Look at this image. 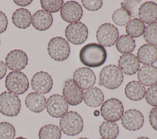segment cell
<instances>
[{
  "mask_svg": "<svg viewBox=\"0 0 157 139\" xmlns=\"http://www.w3.org/2000/svg\"><path fill=\"white\" fill-rule=\"evenodd\" d=\"M33 2L32 0H14L13 2L17 6L25 7L29 6Z\"/></svg>",
  "mask_w": 157,
  "mask_h": 139,
  "instance_id": "cell-40",
  "label": "cell"
},
{
  "mask_svg": "<svg viewBox=\"0 0 157 139\" xmlns=\"http://www.w3.org/2000/svg\"><path fill=\"white\" fill-rule=\"evenodd\" d=\"M145 100L152 107H157V83L150 86L145 92Z\"/></svg>",
  "mask_w": 157,
  "mask_h": 139,
  "instance_id": "cell-35",
  "label": "cell"
},
{
  "mask_svg": "<svg viewBox=\"0 0 157 139\" xmlns=\"http://www.w3.org/2000/svg\"><path fill=\"white\" fill-rule=\"evenodd\" d=\"M96 80L95 73L88 67L78 68L73 74V80L82 90L92 88L96 83Z\"/></svg>",
  "mask_w": 157,
  "mask_h": 139,
  "instance_id": "cell-15",
  "label": "cell"
},
{
  "mask_svg": "<svg viewBox=\"0 0 157 139\" xmlns=\"http://www.w3.org/2000/svg\"><path fill=\"white\" fill-rule=\"evenodd\" d=\"M83 99L87 106L94 108L102 104L104 99V96L99 88L92 87L85 91Z\"/></svg>",
  "mask_w": 157,
  "mask_h": 139,
  "instance_id": "cell-25",
  "label": "cell"
},
{
  "mask_svg": "<svg viewBox=\"0 0 157 139\" xmlns=\"http://www.w3.org/2000/svg\"><path fill=\"white\" fill-rule=\"evenodd\" d=\"M136 139H150V138H148L147 137H139V138H137Z\"/></svg>",
  "mask_w": 157,
  "mask_h": 139,
  "instance_id": "cell-41",
  "label": "cell"
},
{
  "mask_svg": "<svg viewBox=\"0 0 157 139\" xmlns=\"http://www.w3.org/2000/svg\"><path fill=\"white\" fill-rule=\"evenodd\" d=\"M46 109L50 116L58 118L67 112L68 103L63 96L55 94L48 98L46 103Z\"/></svg>",
  "mask_w": 157,
  "mask_h": 139,
  "instance_id": "cell-10",
  "label": "cell"
},
{
  "mask_svg": "<svg viewBox=\"0 0 157 139\" xmlns=\"http://www.w3.org/2000/svg\"><path fill=\"white\" fill-rule=\"evenodd\" d=\"M53 21L52 13L44 10H38L33 15L31 23L37 31H44L49 29Z\"/></svg>",
  "mask_w": 157,
  "mask_h": 139,
  "instance_id": "cell-18",
  "label": "cell"
},
{
  "mask_svg": "<svg viewBox=\"0 0 157 139\" xmlns=\"http://www.w3.org/2000/svg\"><path fill=\"white\" fill-rule=\"evenodd\" d=\"M101 115L107 121H118L124 113L122 102L116 98H111L105 100L101 107Z\"/></svg>",
  "mask_w": 157,
  "mask_h": 139,
  "instance_id": "cell-7",
  "label": "cell"
},
{
  "mask_svg": "<svg viewBox=\"0 0 157 139\" xmlns=\"http://www.w3.org/2000/svg\"><path fill=\"white\" fill-rule=\"evenodd\" d=\"M138 16L146 24L154 23L157 20V4L152 1L145 2L139 9Z\"/></svg>",
  "mask_w": 157,
  "mask_h": 139,
  "instance_id": "cell-19",
  "label": "cell"
},
{
  "mask_svg": "<svg viewBox=\"0 0 157 139\" xmlns=\"http://www.w3.org/2000/svg\"><path fill=\"white\" fill-rule=\"evenodd\" d=\"M31 86L33 89L39 94H47L52 89L53 79L47 72H37L32 77Z\"/></svg>",
  "mask_w": 157,
  "mask_h": 139,
  "instance_id": "cell-13",
  "label": "cell"
},
{
  "mask_svg": "<svg viewBox=\"0 0 157 139\" xmlns=\"http://www.w3.org/2000/svg\"><path fill=\"white\" fill-rule=\"evenodd\" d=\"M118 64L121 71L127 75H134L140 67L137 58L132 53L121 55L118 61Z\"/></svg>",
  "mask_w": 157,
  "mask_h": 139,
  "instance_id": "cell-17",
  "label": "cell"
},
{
  "mask_svg": "<svg viewBox=\"0 0 157 139\" xmlns=\"http://www.w3.org/2000/svg\"><path fill=\"white\" fill-rule=\"evenodd\" d=\"M101 139H104V138H101Z\"/></svg>",
  "mask_w": 157,
  "mask_h": 139,
  "instance_id": "cell-45",
  "label": "cell"
},
{
  "mask_svg": "<svg viewBox=\"0 0 157 139\" xmlns=\"http://www.w3.org/2000/svg\"><path fill=\"white\" fill-rule=\"evenodd\" d=\"M144 39L148 44L157 46V22L148 24L145 27Z\"/></svg>",
  "mask_w": 157,
  "mask_h": 139,
  "instance_id": "cell-30",
  "label": "cell"
},
{
  "mask_svg": "<svg viewBox=\"0 0 157 139\" xmlns=\"http://www.w3.org/2000/svg\"><path fill=\"white\" fill-rule=\"evenodd\" d=\"M5 86L10 92L21 95L28 91L29 85L28 77L23 72L12 71L6 78Z\"/></svg>",
  "mask_w": 157,
  "mask_h": 139,
  "instance_id": "cell-4",
  "label": "cell"
},
{
  "mask_svg": "<svg viewBox=\"0 0 157 139\" xmlns=\"http://www.w3.org/2000/svg\"><path fill=\"white\" fill-rule=\"evenodd\" d=\"M0 45H1V39H0Z\"/></svg>",
  "mask_w": 157,
  "mask_h": 139,
  "instance_id": "cell-44",
  "label": "cell"
},
{
  "mask_svg": "<svg viewBox=\"0 0 157 139\" xmlns=\"http://www.w3.org/2000/svg\"><path fill=\"white\" fill-rule=\"evenodd\" d=\"M112 19L117 25L123 26L130 21L131 15L126 10L120 8L113 12Z\"/></svg>",
  "mask_w": 157,
  "mask_h": 139,
  "instance_id": "cell-31",
  "label": "cell"
},
{
  "mask_svg": "<svg viewBox=\"0 0 157 139\" xmlns=\"http://www.w3.org/2000/svg\"><path fill=\"white\" fill-rule=\"evenodd\" d=\"M107 56L105 48L96 43H90L84 45L79 52L80 62L89 67L101 66L105 63Z\"/></svg>",
  "mask_w": 157,
  "mask_h": 139,
  "instance_id": "cell-1",
  "label": "cell"
},
{
  "mask_svg": "<svg viewBox=\"0 0 157 139\" xmlns=\"http://www.w3.org/2000/svg\"><path fill=\"white\" fill-rule=\"evenodd\" d=\"M78 139H89V138H86V137H82V138H78Z\"/></svg>",
  "mask_w": 157,
  "mask_h": 139,
  "instance_id": "cell-43",
  "label": "cell"
},
{
  "mask_svg": "<svg viewBox=\"0 0 157 139\" xmlns=\"http://www.w3.org/2000/svg\"><path fill=\"white\" fill-rule=\"evenodd\" d=\"M40 4L42 8L49 12V13H56L58 12L63 5V0H41Z\"/></svg>",
  "mask_w": 157,
  "mask_h": 139,
  "instance_id": "cell-33",
  "label": "cell"
},
{
  "mask_svg": "<svg viewBox=\"0 0 157 139\" xmlns=\"http://www.w3.org/2000/svg\"><path fill=\"white\" fill-rule=\"evenodd\" d=\"M139 81L146 86L157 83V67L153 65H145L140 67L137 73Z\"/></svg>",
  "mask_w": 157,
  "mask_h": 139,
  "instance_id": "cell-20",
  "label": "cell"
},
{
  "mask_svg": "<svg viewBox=\"0 0 157 139\" xmlns=\"http://www.w3.org/2000/svg\"><path fill=\"white\" fill-rule=\"evenodd\" d=\"M115 47L120 53H131L135 49L136 42L132 37L128 35H121L118 37Z\"/></svg>",
  "mask_w": 157,
  "mask_h": 139,
  "instance_id": "cell-27",
  "label": "cell"
},
{
  "mask_svg": "<svg viewBox=\"0 0 157 139\" xmlns=\"http://www.w3.org/2000/svg\"><path fill=\"white\" fill-rule=\"evenodd\" d=\"M6 67L13 71H20L28 65V58L25 51L15 49L10 51L5 59Z\"/></svg>",
  "mask_w": 157,
  "mask_h": 139,
  "instance_id": "cell-16",
  "label": "cell"
},
{
  "mask_svg": "<svg viewBox=\"0 0 157 139\" xmlns=\"http://www.w3.org/2000/svg\"><path fill=\"white\" fill-rule=\"evenodd\" d=\"M145 88L138 81L129 82L124 88V94L131 100L138 101L142 99L145 94Z\"/></svg>",
  "mask_w": 157,
  "mask_h": 139,
  "instance_id": "cell-23",
  "label": "cell"
},
{
  "mask_svg": "<svg viewBox=\"0 0 157 139\" xmlns=\"http://www.w3.org/2000/svg\"><path fill=\"white\" fill-rule=\"evenodd\" d=\"M7 73V67L5 63L0 60V80L2 79Z\"/></svg>",
  "mask_w": 157,
  "mask_h": 139,
  "instance_id": "cell-39",
  "label": "cell"
},
{
  "mask_svg": "<svg viewBox=\"0 0 157 139\" xmlns=\"http://www.w3.org/2000/svg\"><path fill=\"white\" fill-rule=\"evenodd\" d=\"M60 15L62 19L67 23L78 22L83 16V9L77 2L67 1L61 9Z\"/></svg>",
  "mask_w": 157,
  "mask_h": 139,
  "instance_id": "cell-14",
  "label": "cell"
},
{
  "mask_svg": "<svg viewBox=\"0 0 157 139\" xmlns=\"http://www.w3.org/2000/svg\"><path fill=\"white\" fill-rule=\"evenodd\" d=\"M26 107L32 112L39 113L42 112L46 107L47 100L43 96L37 92L29 93L25 100Z\"/></svg>",
  "mask_w": 157,
  "mask_h": 139,
  "instance_id": "cell-22",
  "label": "cell"
},
{
  "mask_svg": "<svg viewBox=\"0 0 157 139\" xmlns=\"http://www.w3.org/2000/svg\"><path fill=\"white\" fill-rule=\"evenodd\" d=\"M21 109V100L18 96L9 91L0 94V113L4 116H17Z\"/></svg>",
  "mask_w": 157,
  "mask_h": 139,
  "instance_id": "cell-6",
  "label": "cell"
},
{
  "mask_svg": "<svg viewBox=\"0 0 157 139\" xmlns=\"http://www.w3.org/2000/svg\"><path fill=\"white\" fill-rule=\"evenodd\" d=\"M32 16L26 9L19 8L12 14V21L15 26L19 29H26L31 24Z\"/></svg>",
  "mask_w": 157,
  "mask_h": 139,
  "instance_id": "cell-24",
  "label": "cell"
},
{
  "mask_svg": "<svg viewBox=\"0 0 157 139\" xmlns=\"http://www.w3.org/2000/svg\"><path fill=\"white\" fill-rule=\"evenodd\" d=\"M99 132L104 139H115L119 134V127L115 122L107 121L100 125Z\"/></svg>",
  "mask_w": 157,
  "mask_h": 139,
  "instance_id": "cell-26",
  "label": "cell"
},
{
  "mask_svg": "<svg viewBox=\"0 0 157 139\" xmlns=\"http://www.w3.org/2000/svg\"><path fill=\"white\" fill-rule=\"evenodd\" d=\"M137 57L142 64L151 65L157 60V48L148 43L144 44L138 49Z\"/></svg>",
  "mask_w": 157,
  "mask_h": 139,
  "instance_id": "cell-21",
  "label": "cell"
},
{
  "mask_svg": "<svg viewBox=\"0 0 157 139\" xmlns=\"http://www.w3.org/2000/svg\"><path fill=\"white\" fill-rule=\"evenodd\" d=\"M148 118L151 126L155 130L157 131V107H154L151 110Z\"/></svg>",
  "mask_w": 157,
  "mask_h": 139,
  "instance_id": "cell-37",
  "label": "cell"
},
{
  "mask_svg": "<svg viewBox=\"0 0 157 139\" xmlns=\"http://www.w3.org/2000/svg\"><path fill=\"white\" fill-rule=\"evenodd\" d=\"M47 51L51 58L56 61L66 60L71 53L69 43L64 38L60 36L54 37L49 40Z\"/></svg>",
  "mask_w": 157,
  "mask_h": 139,
  "instance_id": "cell-5",
  "label": "cell"
},
{
  "mask_svg": "<svg viewBox=\"0 0 157 139\" xmlns=\"http://www.w3.org/2000/svg\"><path fill=\"white\" fill-rule=\"evenodd\" d=\"M123 81V72L115 65H107L99 73V84L107 89H115L122 84Z\"/></svg>",
  "mask_w": 157,
  "mask_h": 139,
  "instance_id": "cell-2",
  "label": "cell"
},
{
  "mask_svg": "<svg viewBox=\"0 0 157 139\" xmlns=\"http://www.w3.org/2000/svg\"><path fill=\"white\" fill-rule=\"evenodd\" d=\"M39 139H60V129L55 124H47L42 126L38 132Z\"/></svg>",
  "mask_w": 157,
  "mask_h": 139,
  "instance_id": "cell-29",
  "label": "cell"
},
{
  "mask_svg": "<svg viewBox=\"0 0 157 139\" xmlns=\"http://www.w3.org/2000/svg\"><path fill=\"white\" fill-rule=\"evenodd\" d=\"M144 122L143 114L138 110L129 109L123 113L121 118L123 127L129 131H136L142 127Z\"/></svg>",
  "mask_w": 157,
  "mask_h": 139,
  "instance_id": "cell-11",
  "label": "cell"
},
{
  "mask_svg": "<svg viewBox=\"0 0 157 139\" xmlns=\"http://www.w3.org/2000/svg\"><path fill=\"white\" fill-rule=\"evenodd\" d=\"M83 6L89 11H96L100 9L102 6V1L101 0H82Z\"/></svg>",
  "mask_w": 157,
  "mask_h": 139,
  "instance_id": "cell-36",
  "label": "cell"
},
{
  "mask_svg": "<svg viewBox=\"0 0 157 139\" xmlns=\"http://www.w3.org/2000/svg\"><path fill=\"white\" fill-rule=\"evenodd\" d=\"M119 36L117 28L113 24L105 23L98 29L96 37L98 42L102 47H110L117 42Z\"/></svg>",
  "mask_w": 157,
  "mask_h": 139,
  "instance_id": "cell-8",
  "label": "cell"
},
{
  "mask_svg": "<svg viewBox=\"0 0 157 139\" xmlns=\"http://www.w3.org/2000/svg\"><path fill=\"white\" fill-rule=\"evenodd\" d=\"M59 127L64 134L69 136H75L82 131L83 121L78 113L74 111H67L61 117Z\"/></svg>",
  "mask_w": 157,
  "mask_h": 139,
  "instance_id": "cell-3",
  "label": "cell"
},
{
  "mask_svg": "<svg viewBox=\"0 0 157 139\" xmlns=\"http://www.w3.org/2000/svg\"><path fill=\"white\" fill-rule=\"evenodd\" d=\"M15 136V129L9 122H0V139H13Z\"/></svg>",
  "mask_w": 157,
  "mask_h": 139,
  "instance_id": "cell-32",
  "label": "cell"
},
{
  "mask_svg": "<svg viewBox=\"0 0 157 139\" xmlns=\"http://www.w3.org/2000/svg\"><path fill=\"white\" fill-rule=\"evenodd\" d=\"M63 95L67 103L72 106L80 104L83 98V90L71 78L65 81L63 88Z\"/></svg>",
  "mask_w": 157,
  "mask_h": 139,
  "instance_id": "cell-12",
  "label": "cell"
},
{
  "mask_svg": "<svg viewBox=\"0 0 157 139\" xmlns=\"http://www.w3.org/2000/svg\"><path fill=\"white\" fill-rule=\"evenodd\" d=\"M145 29V24L139 18L131 20L126 26V32L131 37H139L144 34Z\"/></svg>",
  "mask_w": 157,
  "mask_h": 139,
  "instance_id": "cell-28",
  "label": "cell"
},
{
  "mask_svg": "<svg viewBox=\"0 0 157 139\" xmlns=\"http://www.w3.org/2000/svg\"><path fill=\"white\" fill-rule=\"evenodd\" d=\"M141 2V1H124L120 5L122 9L126 10L130 14L131 17H135L136 18Z\"/></svg>",
  "mask_w": 157,
  "mask_h": 139,
  "instance_id": "cell-34",
  "label": "cell"
},
{
  "mask_svg": "<svg viewBox=\"0 0 157 139\" xmlns=\"http://www.w3.org/2000/svg\"><path fill=\"white\" fill-rule=\"evenodd\" d=\"M15 139H28L26 138H25V137H17Z\"/></svg>",
  "mask_w": 157,
  "mask_h": 139,
  "instance_id": "cell-42",
  "label": "cell"
},
{
  "mask_svg": "<svg viewBox=\"0 0 157 139\" xmlns=\"http://www.w3.org/2000/svg\"><path fill=\"white\" fill-rule=\"evenodd\" d=\"M8 20L6 15L0 10V34L4 32L7 28Z\"/></svg>",
  "mask_w": 157,
  "mask_h": 139,
  "instance_id": "cell-38",
  "label": "cell"
},
{
  "mask_svg": "<svg viewBox=\"0 0 157 139\" xmlns=\"http://www.w3.org/2000/svg\"><path fill=\"white\" fill-rule=\"evenodd\" d=\"M88 30L82 22H75L68 24L65 29V36L67 40L74 45H81L87 39Z\"/></svg>",
  "mask_w": 157,
  "mask_h": 139,
  "instance_id": "cell-9",
  "label": "cell"
}]
</instances>
